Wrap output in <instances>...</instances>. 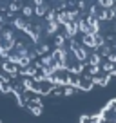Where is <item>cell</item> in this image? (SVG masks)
<instances>
[{"label":"cell","instance_id":"cell-1","mask_svg":"<svg viewBox=\"0 0 116 123\" xmlns=\"http://www.w3.org/2000/svg\"><path fill=\"white\" fill-rule=\"evenodd\" d=\"M116 76V0H0V91L40 114Z\"/></svg>","mask_w":116,"mask_h":123}]
</instances>
